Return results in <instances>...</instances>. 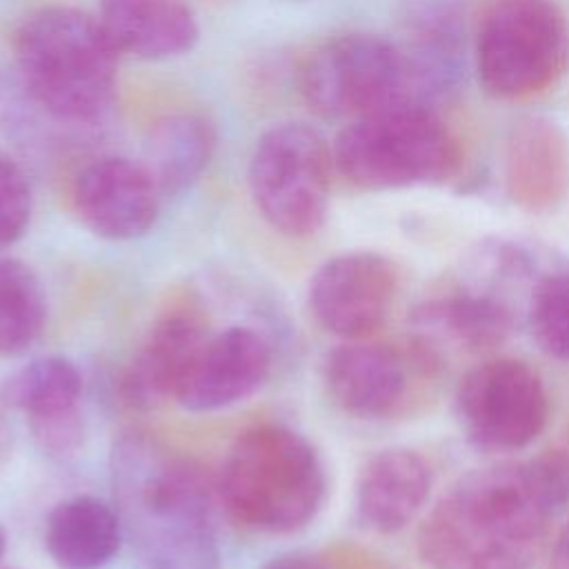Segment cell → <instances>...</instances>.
I'll list each match as a JSON object with an SVG mask.
<instances>
[{
  "label": "cell",
  "mask_w": 569,
  "mask_h": 569,
  "mask_svg": "<svg viewBox=\"0 0 569 569\" xmlns=\"http://www.w3.org/2000/svg\"><path fill=\"white\" fill-rule=\"evenodd\" d=\"M113 505L144 569H220L213 487L160 438L131 431L111 449Z\"/></svg>",
  "instance_id": "cell-2"
},
{
  "label": "cell",
  "mask_w": 569,
  "mask_h": 569,
  "mask_svg": "<svg viewBox=\"0 0 569 569\" xmlns=\"http://www.w3.org/2000/svg\"><path fill=\"white\" fill-rule=\"evenodd\" d=\"M216 491L238 525L262 533H296L320 511L327 476L316 447L302 433L260 425L236 438Z\"/></svg>",
  "instance_id": "cell-4"
},
{
  "label": "cell",
  "mask_w": 569,
  "mask_h": 569,
  "mask_svg": "<svg viewBox=\"0 0 569 569\" xmlns=\"http://www.w3.org/2000/svg\"><path fill=\"white\" fill-rule=\"evenodd\" d=\"M502 173L509 198L527 211H549L569 193V138L545 116L516 120L505 138Z\"/></svg>",
  "instance_id": "cell-14"
},
{
  "label": "cell",
  "mask_w": 569,
  "mask_h": 569,
  "mask_svg": "<svg viewBox=\"0 0 569 569\" xmlns=\"http://www.w3.org/2000/svg\"><path fill=\"white\" fill-rule=\"evenodd\" d=\"M47 320L44 289L36 271L16 260H0V358L24 353Z\"/></svg>",
  "instance_id": "cell-22"
},
{
  "label": "cell",
  "mask_w": 569,
  "mask_h": 569,
  "mask_svg": "<svg viewBox=\"0 0 569 569\" xmlns=\"http://www.w3.org/2000/svg\"><path fill=\"white\" fill-rule=\"evenodd\" d=\"M567 498L569 467L558 456L473 469L429 511L420 556L431 569H531Z\"/></svg>",
  "instance_id": "cell-1"
},
{
  "label": "cell",
  "mask_w": 569,
  "mask_h": 569,
  "mask_svg": "<svg viewBox=\"0 0 569 569\" xmlns=\"http://www.w3.org/2000/svg\"><path fill=\"white\" fill-rule=\"evenodd\" d=\"M98 20L120 53L144 60L182 56L200 33L184 0H98Z\"/></svg>",
  "instance_id": "cell-17"
},
{
  "label": "cell",
  "mask_w": 569,
  "mask_h": 569,
  "mask_svg": "<svg viewBox=\"0 0 569 569\" xmlns=\"http://www.w3.org/2000/svg\"><path fill=\"white\" fill-rule=\"evenodd\" d=\"M449 78L413 51L371 33L320 44L300 71L305 102L325 118H362L400 107L431 109Z\"/></svg>",
  "instance_id": "cell-5"
},
{
  "label": "cell",
  "mask_w": 569,
  "mask_h": 569,
  "mask_svg": "<svg viewBox=\"0 0 569 569\" xmlns=\"http://www.w3.org/2000/svg\"><path fill=\"white\" fill-rule=\"evenodd\" d=\"M431 467L413 449L389 447L373 453L356 480L358 522L373 533L405 529L431 491Z\"/></svg>",
  "instance_id": "cell-15"
},
{
  "label": "cell",
  "mask_w": 569,
  "mask_h": 569,
  "mask_svg": "<svg viewBox=\"0 0 569 569\" xmlns=\"http://www.w3.org/2000/svg\"><path fill=\"white\" fill-rule=\"evenodd\" d=\"M440 369L433 345L413 336L405 345L347 340L322 362V382L338 409L378 420L400 413L422 382Z\"/></svg>",
  "instance_id": "cell-9"
},
{
  "label": "cell",
  "mask_w": 569,
  "mask_h": 569,
  "mask_svg": "<svg viewBox=\"0 0 569 569\" xmlns=\"http://www.w3.org/2000/svg\"><path fill=\"white\" fill-rule=\"evenodd\" d=\"M333 167L369 191L451 180L462 151L451 129L427 107H400L351 120L331 147Z\"/></svg>",
  "instance_id": "cell-6"
},
{
  "label": "cell",
  "mask_w": 569,
  "mask_h": 569,
  "mask_svg": "<svg viewBox=\"0 0 569 569\" xmlns=\"http://www.w3.org/2000/svg\"><path fill=\"white\" fill-rule=\"evenodd\" d=\"M204 322L189 309H171L160 316L124 373V396L131 405L149 409L169 398L176 400L180 385L207 340Z\"/></svg>",
  "instance_id": "cell-16"
},
{
  "label": "cell",
  "mask_w": 569,
  "mask_h": 569,
  "mask_svg": "<svg viewBox=\"0 0 569 569\" xmlns=\"http://www.w3.org/2000/svg\"><path fill=\"white\" fill-rule=\"evenodd\" d=\"M456 413L467 438L489 451L533 442L549 418L540 376L513 358H491L469 369L456 389Z\"/></svg>",
  "instance_id": "cell-10"
},
{
  "label": "cell",
  "mask_w": 569,
  "mask_h": 569,
  "mask_svg": "<svg viewBox=\"0 0 569 569\" xmlns=\"http://www.w3.org/2000/svg\"><path fill=\"white\" fill-rule=\"evenodd\" d=\"M569 67V22L551 0H496L476 33L480 87L500 100L542 93Z\"/></svg>",
  "instance_id": "cell-7"
},
{
  "label": "cell",
  "mask_w": 569,
  "mask_h": 569,
  "mask_svg": "<svg viewBox=\"0 0 569 569\" xmlns=\"http://www.w3.org/2000/svg\"><path fill=\"white\" fill-rule=\"evenodd\" d=\"M527 320L547 356L569 360V267L540 271L529 289Z\"/></svg>",
  "instance_id": "cell-23"
},
{
  "label": "cell",
  "mask_w": 569,
  "mask_h": 569,
  "mask_svg": "<svg viewBox=\"0 0 569 569\" xmlns=\"http://www.w3.org/2000/svg\"><path fill=\"white\" fill-rule=\"evenodd\" d=\"M13 451V429L4 416V407H0V469L7 465Z\"/></svg>",
  "instance_id": "cell-27"
},
{
  "label": "cell",
  "mask_w": 569,
  "mask_h": 569,
  "mask_svg": "<svg viewBox=\"0 0 569 569\" xmlns=\"http://www.w3.org/2000/svg\"><path fill=\"white\" fill-rule=\"evenodd\" d=\"M13 51L22 84L56 120L96 122L111 109L120 51L96 16L42 7L20 24Z\"/></svg>",
  "instance_id": "cell-3"
},
{
  "label": "cell",
  "mask_w": 569,
  "mask_h": 569,
  "mask_svg": "<svg viewBox=\"0 0 569 569\" xmlns=\"http://www.w3.org/2000/svg\"><path fill=\"white\" fill-rule=\"evenodd\" d=\"M271 371V349L251 327H227L207 336L176 402L193 413L218 411L253 396Z\"/></svg>",
  "instance_id": "cell-13"
},
{
  "label": "cell",
  "mask_w": 569,
  "mask_h": 569,
  "mask_svg": "<svg viewBox=\"0 0 569 569\" xmlns=\"http://www.w3.org/2000/svg\"><path fill=\"white\" fill-rule=\"evenodd\" d=\"M333 153L320 131L282 122L264 131L249 160V191L260 216L282 236H313L327 218Z\"/></svg>",
  "instance_id": "cell-8"
},
{
  "label": "cell",
  "mask_w": 569,
  "mask_h": 569,
  "mask_svg": "<svg viewBox=\"0 0 569 569\" xmlns=\"http://www.w3.org/2000/svg\"><path fill=\"white\" fill-rule=\"evenodd\" d=\"M398 291L396 264L376 251H347L325 260L307 289L316 322L345 340H365L387 320Z\"/></svg>",
  "instance_id": "cell-11"
},
{
  "label": "cell",
  "mask_w": 569,
  "mask_h": 569,
  "mask_svg": "<svg viewBox=\"0 0 569 569\" xmlns=\"http://www.w3.org/2000/svg\"><path fill=\"white\" fill-rule=\"evenodd\" d=\"M262 569H329L322 558L309 551H289L271 558Z\"/></svg>",
  "instance_id": "cell-25"
},
{
  "label": "cell",
  "mask_w": 569,
  "mask_h": 569,
  "mask_svg": "<svg viewBox=\"0 0 569 569\" xmlns=\"http://www.w3.org/2000/svg\"><path fill=\"white\" fill-rule=\"evenodd\" d=\"M4 549H7V533H4V529L0 527V560H2V556H4Z\"/></svg>",
  "instance_id": "cell-28"
},
{
  "label": "cell",
  "mask_w": 569,
  "mask_h": 569,
  "mask_svg": "<svg viewBox=\"0 0 569 569\" xmlns=\"http://www.w3.org/2000/svg\"><path fill=\"white\" fill-rule=\"evenodd\" d=\"M124 538L116 505L96 496L58 502L44 522V549L58 569H102Z\"/></svg>",
  "instance_id": "cell-18"
},
{
  "label": "cell",
  "mask_w": 569,
  "mask_h": 569,
  "mask_svg": "<svg viewBox=\"0 0 569 569\" xmlns=\"http://www.w3.org/2000/svg\"><path fill=\"white\" fill-rule=\"evenodd\" d=\"M82 376L62 356H47L11 371L0 382V407L27 416L29 425L80 411Z\"/></svg>",
  "instance_id": "cell-21"
},
{
  "label": "cell",
  "mask_w": 569,
  "mask_h": 569,
  "mask_svg": "<svg viewBox=\"0 0 569 569\" xmlns=\"http://www.w3.org/2000/svg\"><path fill=\"white\" fill-rule=\"evenodd\" d=\"M549 569H569V522L565 525V529L556 540Z\"/></svg>",
  "instance_id": "cell-26"
},
{
  "label": "cell",
  "mask_w": 569,
  "mask_h": 569,
  "mask_svg": "<svg viewBox=\"0 0 569 569\" xmlns=\"http://www.w3.org/2000/svg\"><path fill=\"white\" fill-rule=\"evenodd\" d=\"M162 191L142 162L107 156L89 162L73 182L80 222L107 240H136L158 220Z\"/></svg>",
  "instance_id": "cell-12"
},
{
  "label": "cell",
  "mask_w": 569,
  "mask_h": 569,
  "mask_svg": "<svg viewBox=\"0 0 569 569\" xmlns=\"http://www.w3.org/2000/svg\"><path fill=\"white\" fill-rule=\"evenodd\" d=\"M411 320L416 329L427 331L420 338L429 345L445 338L469 351H480L500 345L509 336L513 307L505 296L469 284L425 300L416 307Z\"/></svg>",
  "instance_id": "cell-19"
},
{
  "label": "cell",
  "mask_w": 569,
  "mask_h": 569,
  "mask_svg": "<svg viewBox=\"0 0 569 569\" xmlns=\"http://www.w3.org/2000/svg\"><path fill=\"white\" fill-rule=\"evenodd\" d=\"M216 151V129L200 113H171L158 120L144 144L142 164L162 196L193 184Z\"/></svg>",
  "instance_id": "cell-20"
},
{
  "label": "cell",
  "mask_w": 569,
  "mask_h": 569,
  "mask_svg": "<svg viewBox=\"0 0 569 569\" xmlns=\"http://www.w3.org/2000/svg\"><path fill=\"white\" fill-rule=\"evenodd\" d=\"M31 218V189L22 169L0 153V251L13 244Z\"/></svg>",
  "instance_id": "cell-24"
}]
</instances>
